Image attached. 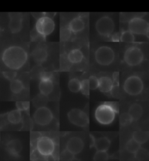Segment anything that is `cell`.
Here are the masks:
<instances>
[{"label":"cell","instance_id":"cell-3","mask_svg":"<svg viewBox=\"0 0 149 161\" xmlns=\"http://www.w3.org/2000/svg\"><path fill=\"white\" fill-rule=\"evenodd\" d=\"M123 88L125 92L129 95L137 96L143 91L144 84L140 77L136 75H131L126 78Z\"/></svg>","mask_w":149,"mask_h":161},{"label":"cell","instance_id":"cell-37","mask_svg":"<svg viewBox=\"0 0 149 161\" xmlns=\"http://www.w3.org/2000/svg\"><path fill=\"white\" fill-rule=\"evenodd\" d=\"M105 105L109 106L111 109H113L115 113H118L120 112V106L119 104L115 102H106L104 103Z\"/></svg>","mask_w":149,"mask_h":161},{"label":"cell","instance_id":"cell-44","mask_svg":"<svg viewBox=\"0 0 149 161\" xmlns=\"http://www.w3.org/2000/svg\"><path fill=\"white\" fill-rule=\"evenodd\" d=\"M3 28H2L1 25L0 24V35H1V33L3 32Z\"/></svg>","mask_w":149,"mask_h":161},{"label":"cell","instance_id":"cell-16","mask_svg":"<svg viewBox=\"0 0 149 161\" xmlns=\"http://www.w3.org/2000/svg\"><path fill=\"white\" fill-rule=\"evenodd\" d=\"M54 83L52 80L41 79L39 84V89L41 95L48 96L54 90Z\"/></svg>","mask_w":149,"mask_h":161},{"label":"cell","instance_id":"cell-21","mask_svg":"<svg viewBox=\"0 0 149 161\" xmlns=\"http://www.w3.org/2000/svg\"><path fill=\"white\" fill-rule=\"evenodd\" d=\"M83 54L79 49H73L69 53L68 59L72 64H77L81 63L83 59Z\"/></svg>","mask_w":149,"mask_h":161},{"label":"cell","instance_id":"cell-19","mask_svg":"<svg viewBox=\"0 0 149 161\" xmlns=\"http://www.w3.org/2000/svg\"><path fill=\"white\" fill-rule=\"evenodd\" d=\"M143 108L141 105L137 103H133L129 108L128 113L133 121H136L141 119L143 114Z\"/></svg>","mask_w":149,"mask_h":161},{"label":"cell","instance_id":"cell-15","mask_svg":"<svg viewBox=\"0 0 149 161\" xmlns=\"http://www.w3.org/2000/svg\"><path fill=\"white\" fill-rule=\"evenodd\" d=\"M6 149L11 155L18 157L19 155L22 150V144L20 140L13 139L9 141L7 144Z\"/></svg>","mask_w":149,"mask_h":161},{"label":"cell","instance_id":"cell-41","mask_svg":"<svg viewBox=\"0 0 149 161\" xmlns=\"http://www.w3.org/2000/svg\"><path fill=\"white\" fill-rule=\"evenodd\" d=\"M113 82L119 84L120 80V74L118 72H115L113 74Z\"/></svg>","mask_w":149,"mask_h":161},{"label":"cell","instance_id":"cell-23","mask_svg":"<svg viewBox=\"0 0 149 161\" xmlns=\"http://www.w3.org/2000/svg\"><path fill=\"white\" fill-rule=\"evenodd\" d=\"M9 86L11 91L14 94L20 93L24 88L22 81L19 79H15L10 81Z\"/></svg>","mask_w":149,"mask_h":161},{"label":"cell","instance_id":"cell-4","mask_svg":"<svg viewBox=\"0 0 149 161\" xmlns=\"http://www.w3.org/2000/svg\"><path fill=\"white\" fill-rule=\"evenodd\" d=\"M115 114L113 109L104 103L100 105L96 110L95 118L101 125H108L114 120Z\"/></svg>","mask_w":149,"mask_h":161},{"label":"cell","instance_id":"cell-30","mask_svg":"<svg viewBox=\"0 0 149 161\" xmlns=\"http://www.w3.org/2000/svg\"><path fill=\"white\" fill-rule=\"evenodd\" d=\"M109 154L107 151H97L94 156V161H105L109 159Z\"/></svg>","mask_w":149,"mask_h":161},{"label":"cell","instance_id":"cell-10","mask_svg":"<svg viewBox=\"0 0 149 161\" xmlns=\"http://www.w3.org/2000/svg\"><path fill=\"white\" fill-rule=\"evenodd\" d=\"M33 119L37 125L42 126L47 125L52 121L53 114L50 109L45 106H42L35 111Z\"/></svg>","mask_w":149,"mask_h":161},{"label":"cell","instance_id":"cell-35","mask_svg":"<svg viewBox=\"0 0 149 161\" xmlns=\"http://www.w3.org/2000/svg\"><path fill=\"white\" fill-rule=\"evenodd\" d=\"M120 85L118 83L113 82V86L112 89L111 91V94L113 97L115 98H118L119 97L120 93Z\"/></svg>","mask_w":149,"mask_h":161},{"label":"cell","instance_id":"cell-1","mask_svg":"<svg viewBox=\"0 0 149 161\" xmlns=\"http://www.w3.org/2000/svg\"><path fill=\"white\" fill-rule=\"evenodd\" d=\"M28 59V53L19 46H11L5 48L1 56L4 64L11 70L22 69L27 63Z\"/></svg>","mask_w":149,"mask_h":161},{"label":"cell","instance_id":"cell-25","mask_svg":"<svg viewBox=\"0 0 149 161\" xmlns=\"http://www.w3.org/2000/svg\"><path fill=\"white\" fill-rule=\"evenodd\" d=\"M68 86L72 92L77 93L81 91V81L78 79L73 78L69 80Z\"/></svg>","mask_w":149,"mask_h":161},{"label":"cell","instance_id":"cell-38","mask_svg":"<svg viewBox=\"0 0 149 161\" xmlns=\"http://www.w3.org/2000/svg\"><path fill=\"white\" fill-rule=\"evenodd\" d=\"M135 154V157L139 159H144L147 156V151L144 149H141V148L137 151Z\"/></svg>","mask_w":149,"mask_h":161},{"label":"cell","instance_id":"cell-20","mask_svg":"<svg viewBox=\"0 0 149 161\" xmlns=\"http://www.w3.org/2000/svg\"><path fill=\"white\" fill-rule=\"evenodd\" d=\"M111 142L106 137H101L96 140L94 147L97 151H107L109 149Z\"/></svg>","mask_w":149,"mask_h":161},{"label":"cell","instance_id":"cell-13","mask_svg":"<svg viewBox=\"0 0 149 161\" xmlns=\"http://www.w3.org/2000/svg\"><path fill=\"white\" fill-rule=\"evenodd\" d=\"M83 142L78 137L70 138L67 143V149L74 155L80 153L83 149Z\"/></svg>","mask_w":149,"mask_h":161},{"label":"cell","instance_id":"cell-18","mask_svg":"<svg viewBox=\"0 0 149 161\" xmlns=\"http://www.w3.org/2000/svg\"><path fill=\"white\" fill-rule=\"evenodd\" d=\"M85 24L83 20L80 17H77L71 20L68 25V28L71 32L77 33L80 32L85 28Z\"/></svg>","mask_w":149,"mask_h":161},{"label":"cell","instance_id":"cell-8","mask_svg":"<svg viewBox=\"0 0 149 161\" xmlns=\"http://www.w3.org/2000/svg\"><path fill=\"white\" fill-rule=\"evenodd\" d=\"M128 29L133 35L147 36L149 33V23L141 18L135 17L128 22Z\"/></svg>","mask_w":149,"mask_h":161},{"label":"cell","instance_id":"cell-29","mask_svg":"<svg viewBox=\"0 0 149 161\" xmlns=\"http://www.w3.org/2000/svg\"><path fill=\"white\" fill-rule=\"evenodd\" d=\"M90 85L89 79H85L81 81V92L85 96H89L90 94Z\"/></svg>","mask_w":149,"mask_h":161},{"label":"cell","instance_id":"cell-11","mask_svg":"<svg viewBox=\"0 0 149 161\" xmlns=\"http://www.w3.org/2000/svg\"><path fill=\"white\" fill-rule=\"evenodd\" d=\"M68 117L71 123L78 127H84L89 123L88 115L81 109H72L68 113Z\"/></svg>","mask_w":149,"mask_h":161},{"label":"cell","instance_id":"cell-28","mask_svg":"<svg viewBox=\"0 0 149 161\" xmlns=\"http://www.w3.org/2000/svg\"><path fill=\"white\" fill-rule=\"evenodd\" d=\"M133 121V119L128 113H122L120 117V123L122 126L129 125Z\"/></svg>","mask_w":149,"mask_h":161},{"label":"cell","instance_id":"cell-5","mask_svg":"<svg viewBox=\"0 0 149 161\" xmlns=\"http://www.w3.org/2000/svg\"><path fill=\"white\" fill-rule=\"evenodd\" d=\"M124 60L129 66H136L141 64L144 60V54L141 49L136 46H132L126 50Z\"/></svg>","mask_w":149,"mask_h":161},{"label":"cell","instance_id":"cell-33","mask_svg":"<svg viewBox=\"0 0 149 161\" xmlns=\"http://www.w3.org/2000/svg\"><path fill=\"white\" fill-rule=\"evenodd\" d=\"M16 109L20 112L27 111L30 108V103L29 102H16Z\"/></svg>","mask_w":149,"mask_h":161},{"label":"cell","instance_id":"cell-27","mask_svg":"<svg viewBox=\"0 0 149 161\" xmlns=\"http://www.w3.org/2000/svg\"><path fill=\"white\" fill-rule=\"evenodd\" d=\"M120 40L122 42L133 43L135 40V37L132 33L128 30L122 32L120 35Z\"/></svg>","mask_w":149,"mask_h":161},{"label":"cell","instance_id":"cell-39","mask_svg":"<svg viewBox=\"0 0 149 161\" xmlns=\"http://www.w3.org/2000/svg\"><path fill=\"white\" fill-rule=\"evenodd\" d=\"M53 74L50 72H42L40 74V80L45 79V80H52Z\"/></svg>","mask_w":149,"mask_h":161},{"label":"cell","instance_id":"cell-31","mask_svg":"<svg viewBox=\"0 0 149 161\" xmlns=\"http://www.w3.org/2000/svg\"><path fill=\"white\" fill-rule=\"evenodd\" d=\"M89 82L90 89L91 90H96L98 88L99 80L96 76L92 75L89 77Z\"/></svg>","mask_w":149,"mask_h":161},{"label":"cell","instance_id":"cell-17","mask_svg":"<svg viewBox=\"0 0 149 161\" xmlns=\"http://www.w3.org/2000/svg\"><path fill=\"white\" fill-rule=\"evenodd\" d=\"M98 89L101 92L107 93L111 92L113 86V80L107 76H103L99 79Z\"/></svg>","mask_w":149,"mask_h":161},{"label":"cell","instance_id":"cell-26","mask_svg":"<svg viewBox=\"0 0 149 161\" xmlns=\"http://www.w3.org/2000/svg\"><path fill=\"white\" fill-rule=\"evenodd\" d=\"M125 148L129 153H135L141 148V144L132 138L127 142Z\"/></svg>","mask_w":149,"mask_h":161},{"label":"cell","instance_id":"cell-45","mask_svg":"<svg viewBox=\"0 0 149 161\" xmlns=\"http://www.w3.org/2000/svg\"></svg>","mask_w":149,"mask_h":161},{"label":"cell","instance_id":"cell-9","mask_svg":"<svg viewBox=\"0 0 149 161\" xmlns=\"http://www.w3.org/2000/svg\"><path fill=\"white\" fill-rule=\"evenodd\" d=\"M36 149L39 153L45 157L52 155L55 149L54 141L49 137L43 136L37 140Z\"/></svg>","mask_w":149,"mask_h":161},{"label":"cell","instance_id":"cell-42","mask_svg":"<svg viewBox=\"0 0 149 161\" xmlns=\"http://www.w3.org/2000/svg\"><path fill=\"white\" fill-rule=\"evenodd\" d=\"M120 36H119V34L117 33H114L111 35V40L113 42H119L120 41Z\"/></svg>","mask_w":149,"mask_h":161},{"label":"cell","instance_id":"cell-32","mask_svg":"<svg viewBox=\"0 0 149 161\" xmlns=\"http://www.w3.org/2000/svg\"><path fill=\"white\" fill-rule=\"evenodd\" d=\"M74 159V155L71 153L68 150L65 149L62 151L60 155L61 161H72Z\"/></svg>","mask_w":149,"mask_h":161},{"label":"cell","instance_id":"cell-34","mask_svg":"<svg viewBox=\"0 0 149 161\" xmlns=\"http://www.w3.org/2000/svg\"><path fill=\"white\" fill-rule=\"evenodd\" d=\"M71 35L72 32L69 29L68 26L63 28L61 31V37L62 40H68L70 37L71 36Z\"/></svg>","mask_w":149,"mask_h":161},{"label":"cell","instance_id":"cell-43","mask_svg":"<svg viewBox=\"0 0 149 161\" xmlns=\"http://www.w3.org/2000/svg\"><path fill=\"white\" fill-rule=\"evenodd\" d=\"M95 141H96V139L94 138V137L90 134V147H93L94 146Z\"/></svg>","mask_w":149,"mask_h":161},{"label":"cell","instance_id":"cell-2","mask_svg":"<svg viewBox=\"0 0 149 161\" xmlns=\"http://www.w3.org/2000/svg\"><path fill=\"white\" fill-rule=\"evenodd\" d=\"M55 22L51 17L44 16L37 20L35 31L38 35L45 39L46 37L51 34L55 29Z\"/></svg>","mask_w":149,"mask_h":161},{"label":"cell","instance_id":"cell-40","mask_svg":"<svg viewBox=\"0 0 149 161\" xmlns=\"http://www.w3.org/2000/svg\"><path fill=\"white\" fill-rule=\"evenodd\" d=\"M32 15L37 20H38L39 19H40L41 18H43L44 16H46L47 14L45 12H36V13H32Z\"/></svg>","mask_w":149,"mask_h":161},{"label":"cell","instance_id":"cell-22","mask_svg":"<svg viewBox=\"0 0 149 161\" xmlns=\"http://www.w3.org/2000/svg\"><path fill=\"white\" fill-rule=\"evenodd\" d=\"M7 120L12 125H18L22 120V112L18 109L9 112L7 115Z\"/></svg>","mask_w":149,"mask_h":161},{"label":"cell","instance_id":"cell-7","mask_svg":"<svg viewBox=\"0 0 149 161\" xmlns=\"http://www.w3.org/2000/svg\"><path fill=\"white\" fill-rule=\"evenodd\" d=\"M94 58L98 64L103 66L109 65L115 59V53L111 47L101 46L96 51Z\"/></svg>","mask_w":149,"mask_h":161},{"label":"cell","instance_id":"cell-6","mask_svg":"<svg viewBox=\"0 0 149 161\" xmlns=\"http://www.w3.org/2000/svg\"><path fill=\"white\" fill-rule=\"evenodd\" d=\"M96 29L101 36H110L114 32L115 24L113 19L109 16H102L96 22Z\"/></svg>","mask_w":149,"mask_h":161},{"label":"cell","instance_id":"cell-36","mask_svg":"<svg viewBox=\"0 0 149 161\" xmlns=\"http://www.w3.org/2000/svg\"><path fill=\"white\" fill-rule=\"evenodd\" d=\"M3 75L5 78L11 81L15 79V78L17 76V73L16 71H6V72H3Z\"/></svg>","mask_w":149,"mask_h":161},{"label":"cell","instance_id":"cell-14","mask_svg":"<svg viewBox=\"0 0 149 161\" xmlns=\"http://www.w3.org/2000/svg\"><path fill=\"white\" fill-rule=\"evenodd\" d=\"M48 52L46 48L43 46H37L33 49L32 56L33 59L37 64H43L48 58Z\"/></svg>","mask_w":149,"mask_h":161},{"label":"cell","instance_id":"cell-12","mask_svg":"<svg viewBox=\"0 0 149 161\" xmlns=\"http://www.w3.org/2000/svg\"><path fill=\"white\" fill-rule=\"evenodd\" d=\"M9 22L8 27L12 33H17L20 32L23 27V18L18 13H11L9 15Z\"/></svg>","mask_w":149,"mask_h":161},{"label":"cell","instance_id":"cell-24","mask_svg":"<svg viewBox=\"0 0 149 161\" xmlns=\"http://www.w3.org/2000/svg\"><path fill=\"white\" fill-rule=\"evenodd\" d=\"M149 133L143 131H136L133 134V140L137 142L141 145L145 143L149 140Z\"/></svg>","mask_w":149,"mask_h":161}]
</instances>
